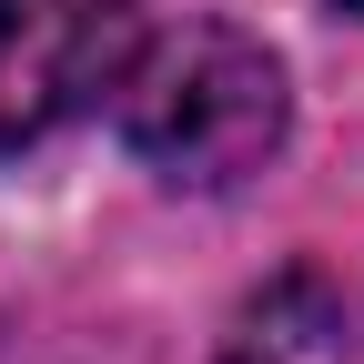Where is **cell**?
Wrapping results in <instances>:
<instances>
[{
  "instance_id": "cell-1",
  "label": "cell",
  "mask_w": 364,
  "mask_h": 364,
  "mask_svg": "<svg viewBox=\"0 0 364 364\" xmlns=\"http://www.w3.org/2000/svg\"><path fill=\"white\" fill-rule=\"evenodd\" d=\"M284 61L233 21H182L122 71V142L142 152L172 193H223L273 162L284 142Z\"/></svg>"
},
{
  "instance_id": "cell-2",
  "label": "cell",
  "mask_w": 364,
  "mask_h": 364,
  "mask_svg": "<svg viewBox=\"0 0 364 364\" xmlns=\"http://www.w3.org/2000/svg\"><path fill=\"white\" fill-rule=\"evenodd\" d=\"M112 41V0H0V142L51 132Z\"/></svg>"
},
{
  "instance_id": "cell-3",
  "label": "cell",
  "mask_w": 364,
  "mask_h": 364,
  "mask_svg": "<svg viewBox=\"0 0 364 364\" xmlns=\"http://www.w3.org/2000/svg\"><path fill=\"white\" fill-rule=\"evenodd\" d=\"M344 11H364V0H344Z\"/></svg>"
}]
</instances>
